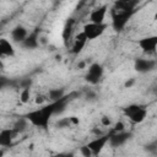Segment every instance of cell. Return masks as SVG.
Instances as JSON below:
<instances>
[{
  "label": "cell",
  "instance_id": "cell-1",
  "mask_svg": "<svg viewBox=\"0 0 157 157\" xmlns=\"http://www.w3.org/2000/svg\"><path fill=\"white\" fill-rule=\"evenodd\" d=\"M55 109H56V101L50 102L49 104L40 105L39 108L28 112L26 114V118L32 125L42 129H48L50 118L55 114Z\"/></svg>",
  "mask_w": 157,
  "mask_h": 157
},
{
  "label": "cell",
  "instance_id": "cell-2",
  "mask_svg": "<svg viewBox=\"0 0 157 157\" xmlns=\"http://www.w3.org/2000/svg\"><path fill=\"white\" fill-rule=\"evenodd\" d=\"M123 112L124 115L135 124H140L147 118V108L141 104H136V103L129 104L125 108H123Z\"/></svg>",
  "mask_w": 157,
  "mask_h": 157
},
{
  "label": "cell",
  "instance_id": "cell-3",
  "mask_svg": "<svg viewBox=\"0 0 157 157\" xmlns=\"http://www.w3.org/2000/svg\"><path fill=\"white\" fill-rule=\"evenodd\" d=\"M134 12H126V11H118L115 9H110V15H112V26L115 31H123L126 23L129 22L130 17L132 16Z\"/></svg>",
  "mask_w": 157,
  "mask_h": 157
},
{
  "label": "cell",
  "instance_id": "cell-4",
  "mask_svg": "<svg viewBox=\"0 0 157 157\" xmlns=\"http://www.w3.org/2000/svg\"><path fill=\"white\" fill-rule=\"evenodd\" d=\"M108 28L107 23H94V22H88L82 27V32L86 34L88 40H93L96 38H99L105 29Z\"/></svg>",
  "mask_w": 157,
  "mask_h": 157
},
{
  "label": "cell",
  "instance_id": "cell-5",
  "mask_svg": "<svg viewBox=\"0 0 157 157\" xmlns=\"http://www.w3.org/2000/svg\"><path fill=\"white\" fill-rule=\"evenodd\" d=\"M103 76V66L98 63H92L88 67H87V72L85 75V80L91 83V85H96L99 82V80Z\"/></svg>",
  "mask_w": 157,
  "mask_h": 157
},
{
  "label": "cell",
  "instance_id": "cell-6",
  "mask_svg": "<svg viewBox=\"0 0 157 157\" xmlns=\"http://www.w3.org/2000/svg\"><path fill=\"white\" fill-rule=\"evenodd\" d=\"M137 45L144 53H155L157 49V34L140 38L137 40Z\"/></svg>",
  "mask_w": 157,
  "mask_h": 157
},
{
  "label": "cell",
  "instance_id": "cell-7",
  "mask_svg": "<svg viewBox=\"0 0 157 157\" xmlns=\"http://www.w3.org/2000/svg\"><path fill=\"white\" fill-rule=\"evenodd\" d=\"M109 137H110L109 134H108V135L97 136V137H94L93 140H91V141L87 144V146L91 148V151H92L93 155H98V153H101V151L105 147V145L109 142Z\"/></svg>",
  "mask_w": 157,
  "mask_h": 157
},
{
  "label": "cell",
  "instance_id": "cell-8",
  "mask_svg": "<svg viewBox=\"0 0 157 157\" xmlns=\"http://www.w3.org/2000/svg\"><path fill=\"white\" fill-rule=\"evenodd\" d=\"M156 66V61L152 60V59H144V58H139L135 60L134 63V69L137 71V72H148L151 70H153Z\"/></svg>",
  "mask_w": 157,
  "mask_h": 157
},
{
  "label": "cell",
  "instance_id": "cell-9",
  "mask_svg": "<svg viewBox=\"0 0 157 157\" xmlns=\"http://www.w3.org/2000/svg\"><path fill=\"white\" fill-rule=\"evenodd\" d=\"M87 42H88V39H87L86 34H85L82 31H81L80 33H77V34L75 36L74 43H72V45H71V53L75 54V55L80 54V53L83 50V48L86 47V43H87Z\"/></svg>",
  "mask_w": 157,
  "mask_h": 157
},
{
  "label": "cell",
  "instance_id": "cell-10",
  "mask_svg": "<svg viewBox=\"0 0 157 157\" xmlns=\"http://www.w3.org/2000/svg\"><path fill=\"white\" fill-rule=\"evenodd\" d=\"M107 11H108V6H107V5H102V6L96 7V9L90 13V22L104 23Z\"/></svg>",
  "mask_w": 157,
  "mask_h": 157
},
{
  "label": "cell",
  "instance_id": "cell-11",
  "mask_svg": "<svg viewBox=\"0 0 157 157\" xmlns=\"http://www.w3.org/2000/svg\"><path fill=\"white\" fill-rule=\"evenodd\" d=\"M17 131L15 129H2L0 131V145L2 147H9L12 145V140H13V136Z\"/></svg>",
  "mask_w": 157,
  "mask_h": 157
},
{
  "label": "cell",
  "instance_id": "cell-12",
  "mask_svg": "<svg viewBox=\"0 0 157 157\" xmlns=\"http://www.w3.org/2000/svg\"><path fill=\"white\" fill-rule=\"evenodd\" d=\"M10 34H11V38H12L13 42H16V43H22V42L27 38L28 31H27L26 27L18 25V26H16V27L12 28V31H11Z\"/></svg>",
  "mask_w": 157,
  "mask_h": 157
},
{
  "label": "cell",
  "instance_id": "cell-13",
  "mask_svg": "<svg viewBox=\"0 0 157 157\" xmlns=\"http://www.w3.org/2000/svg\"><path fill=\"white\" fill-rule=\"evenodd\" d=\"M129 139V134L125 132V131H121V132H113L110 134V137H109V142L110 146L113 147H119L121 145H124Z\"/></svg>",
  "mask_w": 157,
  "mask_h": 157
},
{
  "label": "cell",
  "instance_id": "cell-14",
  "mask_svg": "<svg viewBox=\"0 0 157 157\" xmlns=\"http://www.w3.org/2000/svg\"><path fill=\"white\" fill-rule=\"evenodd\" d=\"M139 0H131L128 2H121V1H114L113 9L118 11H126V12H135V7L137 6Z\"/></svg>",
  "mask_w": 157,
  "mask_h": 157
},
{
  "label": "cell",
  "instance_id": "cell-15",
  "mask_svg": "<svg viewBox=\"0 0 157 157\" xmlns=\"http://www.w3.org/2000/svg\"><path fill=\"white\" fill-rule=\"evenodd\" d=\"M0 54L2 56H9V58L15 55V48L12 43L6 38L0 39Z\"/></svg>",
  "mask_w": 157,
  "mask_h": 157
},
{
  "label": "cell",
  "instance_id": "cell-16",
  "mask_svg": "<svg viewBox=\"0 0 157 157\" xmlns=\"http://www.w3.org/2000/svg\"><path fill=\"white\" fill-rule=\"evenodd\" d=\"M23 45V48L26 49H36L38 45H39V42H38V34L37 32H33V33H29L27 36V38L21 43Z\"/></svg>",
  "mask_w": 157,
  "mask_h": 157
},
{
  "label": "cell",
  "instance_id": "cell-17",
  "mask_svg": "<svg viewBox=\"0 0 157 157\" xmlns=\"http://www.w3.org/2000/svg\"><path fill=\"white\" fill-rule=\"evenodd\" d=\"M65 91L63 88H52L48 91V99L50 102H55V101H59L60 98L65 97Z\"/></svg>",
  "mask_w": 157,
  "mask_h": 157
},
{
  "label": "cell",
  "instance_id": "cell-18",
  "mask_svg": "<svg viewBox=\"0 0 157 157\" xmlns=\"http://www.w3.org/2000/svg\"><path fill=\"white\" fill-rule=\"evenodd\" d=\"M31 99V88L29 87H23L20 92V102L23 104H27Z\"/></svg>",
  "mask_w": 157,
  "mask_h": 157
},
{
  "label": "cell",
  "instance_id": "cell-19",
  "mask_svg": "<svg viewBox=\"0 0 157 157\" xmlns=\"http://www.w3.org/2000/svg\"><path fill=\"white\" fill-rule=\"evenodd\" d=\"M72 25H74V20L72 18H69V21L66 22V25L64 27V32H63V38H64L65 42L70 37V33H71V29H72Z\"/></svg>",
  "mask_w": 157,
  "mask_h": 157
},
{
  "label": "cell",
  "instance_id": "cell-20",
  "mask_svg": "<svg viewBox=\"0 0 157 157\" xmlns=\"http://www.w3.org/2000/svg\"><path fill=\"white\" fill-rule=\"evenodd\" d=\"M121 131H125V124L121 120H118L113 125V132H121Z\"/></svg>",
  "mask_w": 157,
  "mask_h": 157
},
{
  "label": "cell",
  "instance_id": "cell-21",
  "mask_svg": "<svg viewBox=\"0 0 157 157\" xmlns=\"http://www.w3.org/2000/svg\"><path fill=\"white\" fill-rule=\"evenodd\" d=\"M99 120H101V125L104 126V128H109L112 125V119L108 115H102Z\"/></svg>",
  "mask_w": 157,
  "mask_h": 157
},
{
  "label": "cell",
  "instance_id": "cell-22",
  "mask_svg": "<svg viewBox=\"0 0 157 157\" xmlns=\"http://www.w3.org/2000/svg\"><path fill=\"white\" fill-rule=\"evenodd\" d=\"M80 151H81V155H83L85 157H90V156H92V155H93V153H92V151H91V148H90L87 145L81 146V147H80Z\"/></svg>",
  "mask_w": 157,
  "mask_h": 157
},
{
  "label": "cell",
  "instance_id": "cell-23",
  "mask_svg": "<svg viewBox=\"0 0 157 157\" xmlns=\"http://www.w3.org/2000/svg\"><path fill=\"white\" fill-rule=\"evenodd\" d=\"M48 96H44V94H37L36 96V98H34V103L36 104H39V105H42L48 98H47Z\"/></svg>",
  "mask_w": 157,
  "mask_h": 157
},
{
  "label": "cell",
  "instance_id": "cell-24",
  "mask_svg": "<svg viewBox=\"0 0 157 157\" xmlns=\"http://www.w3.org/2000/svg\"><path fill=\"white\" fill-rule=\"evenodd\" d=\"M69 121H70V125H74V126H76V125L80 124V119H78V117H75V115L69 117Z\"/></svg>",
  "mask_w": 157,
  "mask_h": 157
},
{
  "label": "cell",
  "instance_id": "cell-25",
  "mask_svg": "<svg viewBox=\"0 0 157 157\" xmlns=\"http://www.w3.org/2000/svg\"><path fill=\"white\" fill-rule=\"evenodd\" d=\"M135 83V80L134 78H130V80H128L125 83H124V87H126V88H130L132 85Z\"/></svg>",
  "mask_w": 157,
  "mask_h": 157
},
{
  "label": "cell",
  "instance_id": "cell-26",
  "mask_svg": "<svg viewBox=\"0 0 157 157\" xmlns=\"http://www.w3.org/2000/svg\"><path fill=\"white\" fill-rule=\"evenodd\" d=\"M85 66H86V63L85 61H81V63L77 64V67L78 69H85Z\"/></svg>",
  "mask_w": 157,
  "mask_h": 157
},
{
  "label": "cell",
  "instance_id": "cell-27",
  "mask_svg": "<svg viewBox=\"0 0 157 157\" xmlns=\"http://www.w3.org/2000/svg\"><path fill=\"white\" fill-rule=\"evenodd\" d=\"M153 21H157V11H156V13L153 15Z\"/></svg>",
  "mask_w": 157,
  "mask_h": 157
},
{
  "label": "cell",
  "instance_id": "cell-28",
  "mask_svg": "<svg viewBox=\"0 0 157 157\" xmlns=\"http://www.w3.org/2000/svg\"><path fill=\"white\" fill-rule=\"evenodd\" d=\"M117 1H121V2H128V1H131V0H117Z\"/></svg>",
  "mask_w": 157,
  "mask_h": 157
}]
</instances>
